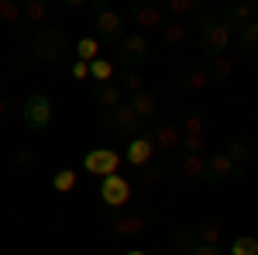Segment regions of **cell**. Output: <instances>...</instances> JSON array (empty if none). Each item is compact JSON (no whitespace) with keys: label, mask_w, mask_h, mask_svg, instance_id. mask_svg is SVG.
I'll return each instance as SVG.
<instances>
[{"label":"cell","mask_w":258,"mask_h":255,"mask_svg":"<svg viewBox=\"0 0 258 255\" xmlns=\"http://www.w3.org/2000/svg\"><path fill=\"white\" fill-rule=\"evenodd\" d=\"M100 200H103L107 207H114V211H124V207L131 203V183L120 176V173L100 179Z\"/></svg>","instance_id":"9c48e42d"},{"label":"cell","mask_w":258,"mask_h":255,"mask_svg":"<svg viewBox=\"0 0 258 255\" xmlns=\"http://www.w3.org/2000/svg\"><path fill=\"white\" fill-rule=\"evenodd\" d=\"M124 255H148V252H141V248H127Z\"/></svg>","instance_id":"ab89813d"},{"label":"cell","mask_w":258,"mask_h":255,"mask_svg":"<svg viewBox=\"0 0 258 255\" xmlns=\"http://www.w3.org/2000/svg\"><path fill=\"white\" fill-rule=\"evenodd\" d=\"M193 255H220V248H217V245H197Z\"/></svg>","instance_id":"74e56055"},{"label":"cell","mask_w":258,"mask_h":255,"mask_svg":"<svg viewBox=\"0 0 258 255\" xmlns=\"http://www.w3.org/2000/svg\"><path fill=\"white\" fill-rule=\"evenodd\" d=\"M0 21H7L18 35H24V11H21L14 0H0Z\"/></svg>","instance_id":"44dd1931"},{"label":"cell","mask_w":258,"mask_h":255,"mask_svg":"<svg viewBox=\"0 0 258 255\" xmlns=\"http://www.w3.org/2000/svg\"><path fill=\"white\" fill-rule=\"evenodd\" d=\"M73 79H90V62H73Z\"/></svg>","instance_id":"d590c367"},{"label":"cell","mask_w":258,"mask_h":255,"mask_svg":"<svg viewBox=\"0 0 258 255\" xmlns=\"http://www.w3.org/2000/svg\"><path fill=\"white\" fill-rule=\"evenodd\" d=\"M255 156H258V148H255Z\"/></svg>","instance_id":"60d3db41"},{"label":"cell","mask_w":258,"mask_h":255,"mask_svg":"<svg viewBox=\"0 0 258 255\" xmlns=\"http://www.w3.org/2000/svg\"><path fill=\"white\" fill-rule=\"evenodd\" d=\"M76 59L80 62H97L100 59V41L97 38H80L76 41Z\"/></svg>","instance_id":"484cf974"},{"label":"cell","mask_w":258,"mask_h":255,"mask_svg":"<svg viewBox=\"0 0 258 255\" xmlns=\"http://www.w3.org/2000/svg\"><path fill=\"white\" fill-rule=\"evenodd\" d=\"M231 31H227V24L217 21L214 14H200V52L207 56V59H217L227 52V45H231Z\"/></svg>","instance_id":"6da1fadb"},{"label":"cell","mask_w":258,"mask_h":255,"mask_svg":"<svg viewBox=\"0 0 258 255\" xmlns=\"http://www.w3.org/2000/svg\"><path fill=\"white\" fill-rule=\"evenodd\" d=\"M251 156H255V145H251V138H231V145H227V159L238 166V169H244L248 162H251Z\"/></svg>","instance_id":"ac0fdd59"},{"label":"cell","mask_w":258,"mask_h":255,"mask_svg":"<svg viewBox=\"0 0 258 255\" xmlns=\"http://www.w3.org/2000/svg\"><path fill=\"white\" fill-rule=\"evenodd\" d=\"M197 238H200V245H217L220 248V224L214 221V217H207V221L197 228Z\"/></svg>","instance_id":"603a6c76"},{"label":"cell","mask_w":258,"mask_h":255,"mask_svg":"<svg viewBox=\"0 0 258 255\" xmlns=\"http://www.w3.org/2000/svg\"><path fill=\"white\" fill-rule=\"evenodd\" d=\"M155 141H152V131H145V135H138V138H131L127 141V148H124V159L135 166V169H141V166H148L152 159H155Z\"/></svg>","instance_id":"7c38bea8"},{"label":"cell","mask_w":258,"mask_h":255,"mask_svg":"<svg viewBox=\"0 0 258 255\" xmlns=\"http://www.w3.org/2000/svg\"><path fill=\"white\" fill-rule=\"evenodd\" d=\"M76 169H59L55 176H52V190L55 193H69V190H76Z\"/></svg>","instance_id":"4316f807"},{"label":"cell","mask_w":258,"mask_h":255,"mask_svg":"<svg viewBox=\"0 0 258 255\" xmlns=\"http://www.w3.org/2000/svg\"><path fill=\"white\" fill-rule=\"evenodd\" d=\"M31 52H35V59L45 62V66L59 62L62 56H66V31H59V28H41L38 35L31 38Z\"/></svg>","instance_id":"3957f363"},{"label":"cell","mask_w":258,"mask_h":255,"mask_svg":"<svg viewBox=\"0 0 258 255\" xmlns=\"http://www.w3.org/2000/svg\"><path fill=\"white\" fill-rule=\"evenodd\" d=\"M7 114H11V104H7V97H4V93H0V121L7 118Z\"/></svg>","instance_id":"f35d334b"},{"label":"cell","mask_w":258,"mask_h":255,"mask_svg":"<svg viewBox=\"0 0 258 255\" xmlns=\"http://www.w3.org/2000/svg\"><path fill=\"white\" fill-rule=\"evenodd\" d=\"M117 62L120 69H131V73H138V66L148 59V38L141 35V31H131V35H124V41L117 45Z\"/></svg>","instance_id":"ba28073f"},{"label":"cell","mask_w":258,"mask_h":255,"mask_svg":"<svg viewBox=\"0 0 258 255\" xmlns=\"http://www.w3.org/2000/svg\"><path fill=\"white\" fill-rule=\"evenodd\" d=\"M203 135H182V152L186 156H203Z\"/></svg>","instance_id":"e575fe53"},{"label":"cell","mask_w":258,"mask_h":255,"mask_svg":"<svg viewBox=\"0 0 258 255\" xmlns=\"http://www.w3.org/2000/svg\"><path fill=\"white\" fill-rule=\"evenodd\" d=\"M251 21H258V0H244V4H234L224 11V24H227L231 38H238Z\"/></svg>","instance_id":"30bf717a"},{"label":"cell","mask_w":258,"mask_h":255,"mask_svg":"<svg viewBox=\"0 0 258 255\" xmlns=\"http://www.w3.org/2000/svg\"><path fill=\"white\" fill-rule=\"evenodd\" d=\"M176 86L179 90H203V86H210V73H207V66H197V62H186V66H179L176 69Z\"/></svg>","instance_id":"4fadbf2b"},{"label":"cell","mask_w":258,"mask_h":255,"mask_svg":"<svg viewBox=\"0 0 258 255\" xmlns=\"http://www.w3.org/2000/svg\"><path fill=\"white\" fill-rule=\"evenodd\" d=\"M83 169L100 179L114 176V173H120V152H114V148H90L83 156Z\"/></svg>","instance_id":"52a82bcc"},{"label":"cell","mask_w":258,"mask_h":255,"mask_svg":"<svg viewBox=\"0 0 258 255\" xmlns=\"http://www.w3.org/2000/svg\"><path fill=\"white\" fill-rule=\"evenodd\" d=\"M231 255H258V238L251 235H241L231 241Z\"/></svg>","instance_id":"1f68e13d"},{"label":"cell","mask_w":258,"mask_h":255,"mask_svg":"<svg viewBox=\"0 0 258 255\" xmlns=\"http://www.w3.org/2000/svg\"><path fill=\"white\" fill-rule=\"evenodd\" d=\"M114 83H117L127 97H135V93H141V90H145V79H141V73H131V69H124V73H120V79H114Z\"/></svg>","instance_id":"cb8c5ba5"},{"label":"cell","mask_w":258,"mask_h":255,"mask_svg":"<svg viewBox=\"0 0 258 255\" xmlns=\"http://www.w3.org/2000/svg\"><path fill=\"white\" fill-rule=\"evenodd\" d=\"M165 173H169V162H155V159H152L148 166H141V169H138L141 183H159Z\"/></svg>","instance_id":"f546056e"},{"label":"cell","mask_w":258,"mask_h":255,"mask_svg":"<svg viewBox=\"0 0 258 255\" xmlns=\"http://www.w3.org/2000/svg\"><path fill=\"white\" fill-rule=\"evenodd\" d=\"M152 141H155V148H162V152H179L182 148V131H179L172 121H162L159 128L152 131Z\"/></svg>","instance_id":"5bb4252c"},{"label":"cell","mask_w":258,"mask_h":255,"mask_svg":"<svg viewBox=\"0 0 258 255\" xmlns=\"http://www.w3.org/2000/svg\"><path fill=\"white\" fill-rule=\"evenodd\" d=\"M131 18H135L138 28H162L165 24L162 21V7H155V4H135L131 7Z\"/></svg>","instance_id":"e0dca14e"},{"label":"cell","mask_w":258,"mask_h":255,"mask_svg":"<svg viewBox=\"0 0 258 255\" xmlns=\"http://www.w3.org/2000/svg\"><path fill=\"white\" fill-rule=\"evenodd\" d=\"M162 38L169 41V45H179V41L186 38V24H182V21H169V24H162Z\"/></svg>","instance_id":"d6a6232c"},{"label":"cell","mask_w":258,"mask_h":255,"mask_svg":"<svg viewBox=\"0 0 258 255\" xmlns=\"http://www.w3.org/2000/svg\"><path fill=\"white\" fill-rule=\"evenodd\" d=\"M90 79H97V83H114V62L110 59L90 62Z\"/></svg>","instance_id":"83f0119b"},{"label":"cell","mask_w":258,"mask_h":255,"mask_svg":"<svg viewBox=\"0 0 258 255\" xmlns=\"http://www.w3.org/2000/svg\"><path fill=\"white\" fill-rule=\"evenodd\" d=\"M207 73H210V83H220L234 73V62H231V56H217V59H210Z\"/></svg>","instance_id":"7402d4cb"},{"label":"cell","mask_w":258,"mask_h":255,"mask_svg":"<svg viewBox=\"0 0 258 255\" xmlns=\"http://www.w3.org/2000/svg\"><path fill=\"white\" fill-rule=\"evenodd\" d=\"M48 14V4L45 0H28L24 4V21H41Z\"/></svg>","instance_id":"836d02e7"},{"label":"cell","mask_w":258,"mask_h":255,"mask_svg":"<svg viewBox=\"0 0 258 255\" xmlns=\"http://www.w3.org/2000/svg\"><path fill=\"white\" fill-rule=\"evenodd\" d=\"M103 128L110 131L114 138H138V135H145V121L131 111V104L124 100L120 107H114V111H103Z\"/></svg>","instance_id":"7a4b0ae2"},{"label":"cell","mask_w":258,"mask_h":255,"mask_svg":"<svg viewBox=\"0 0 258 255\" xmlns=\"http://www.w3.org/2000/svg\"><path fill=\"white\" fill-rule=\"evenodd\" d=\"M227 176H244V169H238L227 152H214L207 156V166H203V183H224Z\"/></svg>","instance_id":"8fae6325"},{"label":"cell","mask_w":258,"mask_h":255,"mask_svg":"<svg viewBox=\"0 0 258 255\" xmlns=\"http://www.w3.org/2000/svg\"><path fill=\"white\" fill-rule=\"evenodd\" d=\"M127 104H131V111H135L141 121H148L155 111H159V97H155L152 90H141V93H135V97H127Z\"/></svg>","instance_id":"d6986e66"},{"label":"cell","mask_w":258,"mask_h":255,"mask_svg":"<svg viewBox=\"0 0 258 255\" xmlns=\"http://www.w3.org/2000/svg\"><path fill=\"white\" fill-rule=\"evenodd\" d=\"M159 217V211H141V214H127V211H120L107 221V228H110V235H120V238H135L141 235L152 221Z\"/></svg>","instance_id":"8992f818"},{"label":"cell","mask_w":258,"mask_h":255,"mask_svg":"<svg viewBox=\"0 0 258 255\" xmlns=\"http://www.w3.org/2000/svg\"><path fill=\"white\" fill-rule=\"evenodd\" d=\"M179 131H182V135H203V131H207V118H203V114H186L182 124H179Z\"/></svg>","instance_id":"4dcf8cb0"},{"label":"cell","mask_w":258,"mask_h":255,"mask_svg":"<svg viewBox=\"0 0 258 255\" xmlns=\"http://www.w3.org/2000/svg\"><path fill=\"white\" fill-rule=\"evenodd\" d=\"M169 14H172V21L200 14V0H169Z\"/></svg>","instance_id":"f1b7e54d"},{"label":"cell","mask_w":258,"mask_h":255,"mask_svg":"<svg viewBox=\"0 0 258 255\" xmlns=\"http://www.w3.org/2000/svg\"><path fill=\"white\" fill-rule=\"evenodd\" d=\"M97 38L107 45H120L124 41V18L120 11H114L110 4H97Z\"/></svg>","instance_id":"5b68a950"},{"label":"cell","mask_w":258,"mask_h":255,"mask_svg":"<svg viewBox=\"0 0 258 255\" xmlns=\"http://www.w3.org/2000/svg\"><path fill=\"white\" fill-rule=\"evenodd\" d=\"M93 97H97V104L103 111H114V107L124 104V90L117 83H93Z\"/></svg>","instance_id":"2e32d148"},{"label":"cell","mask_w":258,"mask_h":255,"mask_svg":"<svg viewBox=\"0 0 258 255\" xmlns=\"http://www.w3.org/2000/svg\"><path fill=\"white\" fill-rule=\"evenodd\" d=\"M31 162H35V152H28V148H24V152H18V159H14V166H18V169L31 166Z\"/></svg>","instance_id":"8d00e7d4"},{"label":"cell","mask_w":258,"mask_h":255,"mask_svg":"<svg viewBox=\"0 0 258 255\" xmlns=\"http://www.w3.org/2000/svg\"><path fill=\"white\" fill-rule=\"evenodd\" d=\"M197 245H200L197 228H176L172 231V248H176V255H193Z\"/></svg>","instance_id":"ffe728a7"},{"label":"cell","mask_w":258,"mask_h":255,"mask_svg":"<svg viewBox=\"0 0 258 255\" xmlns=\"http://www.w3.org/2000/svg\"><path fill=\"white\" fill-rule=\"evenodd\" d=\"M21 121H24V128L28 131H45L48 124H52V100L45 97V93H31V97L24 100V107H21Z\"/></svg>","instance_id":"277c9868"},{"label":"cell","mask_w":258,"mask_h":255,"mask_svg":"<svg viewBox=\"0 0 258 255\" xmlns=\"http://www.w3.org/2000/svg\"><path fill=\"white\" fill-rule=\"evenodd\" d=\"M234 41H238L248 56H258V21H251V24H248V28H244V31H241Z\"/></svg>","instance_id":"d4e9b609"},{"label":"cell","mask_w":258,"mask_h":255,"mask_svg":"<svg viewBox=\"0 0 258 255\" xmlns=\"http://www.w3.org/2000/svg\"><path fill=\"white\" fill-rule=\"evenodd\" d=\"M203 166H207V159L203 156H182L169 166V173H176V179H203Z\"/></svg>","instance_id":"9a60e30c"}]
</instances>
